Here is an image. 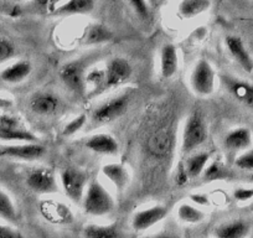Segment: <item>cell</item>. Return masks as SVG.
I'll return each instance as SVG.
<instances>
[{
    "mask_svg": "<svg viewBox=\"0 0 253 238\" xmlns=\"http://www.w3.org/2000/svg\"><path fill=\"white\" fill-rule=\"evenodd\" d=\"M31 70L33 67L29 61H18L3 70L0 74V79L8 83H19L31 74Z\"/></svg>",
    "mask_w": 253,
    "mask_h": 238,
    "instance_id": "cell-20",
    "label": "cell"
},
{
    "mask_svg": "<svg viewBox=\"0 0 253 238\" xmlns=\"http://www.w3.org/2000/svg\"><path fill=\"white\" fill-rule=\"evenodd\" d=\"M94 0H67L66 3L61 4L53 10V15L67 16L88 14L93 10Z\"/></svg>",
    "mask_w": 253,
    "mask_h": 238,
    "instance_id": "cell-19",
    "label": "cell"
},
{
    "mask_svg": "<svg viewBox=\"0 0 253 238\" xmlns=\"http://www.w3.org/2000/svg\"><path fill=\"white\" fill-rule=\"evenodd\" d=\"M251 208H252V211H253V203H252V206H251Z\"/></svg>",
    "mask_w": 253,
    "mask_h": 238,
    "instance_id": "cell-43",
    "label": "cell"
},
{
    "mask_svg": "<svg viewBox=\"0 0 253 238\" xmlns=\"http://www.w3.org/2000/svg\"><path fill=\"white\" fill-rule=\"evenodd\" d=\"M208 139V127L203 117L194 113L187 118L182 132L181 149L184 153H190L203 145Z\"/></svg>",
    "mask_w": 253,
    "mask_h": 238,
    "instance_id": "cell-3",
    "label": "cell"
},
{
    "mask_svg": "<svg viewBox=\"0 0 253 238\" xmlns=\"http://www.w3.org/2000/svg\"><path fill=\"white\" fill-rule=\"evenodd\" d=\"M177 217L186 223H199L204 221L205 213L201 210L196 208L195 206L189 205V203H182L177 208Z\"/></svg>",
    "mask_w": 253,
    "mask_h": 238,
    "instance_id": "cell-28",
    "label": "cell"
},
{
    "mask_svg": "<svg viewBox=\"0 0 253 238\" xmlns=\"http://www.w3.org/2000/svg\"><path fill=\"white\" fill-rule=\"evenodd\" d=\"M233 196L237 201H248L253 198V188L252 189H246L240 188L233 193Z\"/></svg>",
    "mask_w": 253,
    "mask_h": 238,
    "instance_id": "cell-36",
    "label": "cell"
},
{
    "mask_svg": "<svg viewBox=\"0 0 253 238\" xmlns=\"http://www.w3.org/2000/svg\"><path fill=\"white\" fill-rule=\"evenodd\" d=\"M26 185L30 188V190L38 194H55L58 191L55 175L47 167H39L29 172L26 177Z\"/></svg>",
    "mask_w": 253,
    "mask_h": 238,
    "instance_id": "cell-7",
    "label": "cell"
},
{
    "mask_svg": "<svg viewBox=\"0 0 253 238\" xmlns=\"http://www.w3.org/2000/svg\"><path fill=\"white\" fill-rule=\"evenodd\" d=\"M215 79L216 75L211 64L203 58L194 67L190 77V83L195 93L200 96H209L215 89Z\"/></svg>",
    "mask_w": 253,
    "mask_h": 238,
    "instance_id": "cell-5",
    "label": "cell"
},
{
    "mask_svg": "<svg viewBox=\"0 0 253 238\" xmlns=\"http://www.w3.org/2000/svg\"><path fill=\"white\" fill-rule=\"evenodd\" d=\"M210 0H181L177 6V13L181 18L191 19L210 9Z\"/></svg>",
    "mask_w": 253,
    "mask_h": 238,
    "instance_id": "cell-22",
    "label": "cell"
},
{
    "mask_svg": "<svg viewBox=\"0 0 253 238\" xmlns=\"http://www.w3.org/2000/svg\"><path fill=\"white\" fill-rule=\"evenodd\" d=\"M235 165L238 169L253 171V150H250V152H246L242 155H240L236 159Z\"/></svg>",
    "mask_w": 253,
    "mask_h": 238,
    "instance_id": "cell-33",
    "label": "cell"
},
{
    "mask_svg": "<svg viewBox=\"0 0 253 238\" xmlns=\"http://www.w3.org/2000/svg\"><path fill=\"white\" fill-rule=\"evenodd\" d=\"M102 172L119 191H123L129 183V171L122 164L112 162L104 165Z\"/></svg>",
    "mask_w": 253,
    "mask_h": 238,
    "instance_id": "cell-17",
    "label": "cell"
},
{
    "mask_svg": "<svg viewBox=\"0 0 253 238\" xmlns=\"http://www.w3.org/2000/svg\"><path fill=\"white\" fill-rule=\"evenodd\" d=\"M167 216V210L163 206H153V207L142 210L133 216L132 227L135 231H147Z\"/></svg>",
    "mask_w": 253,
    "mask_h": 238,
    "instance_id": "cell-13",
    "label": "cell"
},
{
    "mask_svg": "<svg viewBox=\"0 0 253 238\" xmlns=\"http://www.w3.org/2000/svg\"><path fill=\"white\" fill-rule=\"evenodd\" d=\"M86 147L92 152L103 155H114L119 152V145L117 140L106 133L92 135L86 142Z\"/></svg>",
    "mask_w": 253,
    "mask_h": 238,
    "instance_id": "cell-15",
    "label": "cell"
},
{
    "mask_svg": "<svg viewBox=\"0 0 253 238\" xmlns=\"http://www.w3.org/2000/svg\"><path fill=\"white\" fill-rule=\"evenodd\" d=\"M15 55V46L10 40L0 38V62L8 61Z\"/></svg>",
    "mask_w": 253,
    "mask_h": 238,
    "instance_id": "cell-31",
    "label": "cell"
},
{
    "mask_svg": "<svg viewBox=\"0 0 253 238\" xmlns=\"http://www.w3.org/2000/svg\"><path fill=\"white\" fill-rule=\"evenodd\" d=\"M252 143V134L247 128H236L225 137V147L230 150H242Z\"/></svg>",
    "mask_w": 253,
    "mask_h": 238,
    "instance_id": "cell-21",
    "label": "cell"
},
{
    "mask_svg": "<svg viewBox=\"0 0 253 238\" xmlns=\"http://www.w3.org/2000/svg\"><path fill=\"white\" fill-rule=\"evenodd\" d=\"M226 46H227L232 57L235 58L237 64L246 72H248V74L253 72V60L250 53H248L245 43L240 38H237V36H227L226 38Z\"/></svg>",
    "mask_w": 253,
    "mask_h": 238,
    "instance_id": "cell-14",
    "label": "cell"
},
{
    "mask_svg": "<svg viewBox=\"0 0 253 238\" xmlns=\"http://www.w3.org/2000/svg\"><path fill=\"white\" fill-rule=\"evenodd\" d=\"M189 180V175H187L186 169H185V165H180L179 169L176 172V184L177 185H184Z\"/></svg>",
    "mask_w": 253,
    "mask_h": 238,
    "instance_id": "cell-38",
    "label": "cell"
},
{
    "mask_svg": "<svg viewBox=\"0 0 253 238\" xmlns=\"http://www.w3.org/2000/svg\"><path fill=\"white\" fill-rule=\"evenodd\" d=\"M112 38H113V34L109 29L101 24H93L86 29L84 40L86 45H97V43L109 41Z\"/></svg>",
    "mask_w": 253,
    "mask_h": 238,
    "instance_id": "cell-25",
    "label": "cell"
},
{
    "mask_svg": "<svg viewBox=\"0 0 253 238\" xmlns=\"http://www.w3.org/2000/svg\"><path fill=\"white\" fill-rule=\"evenodd\" d=\"M61 185L63 193L72 202L81 203L86 193V186L88 183V176L84 171L74 167L63 169L60 174Z\"/></svg>",
    "mask_w": 253,
    "mask_h": 238,
    "instance_id": "cell-4",
    "label": "cell"
},
{
    "mask_svg": "<svg viewBox=\"0 0 253 238\" xmlns=\"http://www.w3.org/2000/svg\"><path fill=\"white\" fill-rule=\"evenodd\" d=\"M159 1H167V0H159Z\"/></svg>",
    "mask_w": 253,
    "mask_h": 238,
    "instance_id": "cell-41",
    "label": "cell"
},
{
    "mask_svg": "<svg viewBox=\"0 0 253 238\" xmlns=\"http://www.w3.org/2000/svg\"><path fill=\"white\" fill-rule=\"evenodd\" d=\"M60 77L71 91L82 93L86 89V72L82 61H72L63 65L60 70Z\"/></svg>",
    "mask_w": 253,
    "mask_h": 238,
    "instance_id": "cell-9",
    "label": "cell"
},
{
    "mask_svg": "<svg viewBox=\"0 0 253 238\" xmlns=\"http://www.w3.org/2000/svg\"><path fill=\"white\" fill-rule=\"evenodd\" d=\"M160 71L164 79H170L177 71V51L171 43H167L160 52Z\"/></svg>",
    "mask_w": 253,
    "mask_h": 238,
    "instance_id": "cell-18",
    "label": "cell"
},
{
    "mask_svg": "<svg viewBox=\"0 0 253 238\" xmlns=\"http://www.w3.org/2000/svg\"><path fill=\"white\" fill-rule=\"evenodd\" d=\"M84 236L88 238H116L121 236L117 225H88L84 228Z\"/></svg>",
    "mask_w": 253,
    "mask_h": 238,
    "instance_id": "cell-26",
    "label": "cell"
},
{
    "mask_svg": "<svg viewBox=\"0 0 253 238\" xmlns=\"http://www.w3.org/2000/svg\"><path fill=\"white\" fill-rule=\"evenodd\" d=\"M130 4H132V6H133V9L135 10V13L139 14V15L143 16V18L148 16L147 0H130Z\"/></svg>",
    "mask_w": 253,
    "mask_h": 238,
    "instance_id": "cell-35",
    "label": "cell"
},
{
    "mask_svg": "<svg viewBox=\"0 0 253 238\" xmlns=\"http://www.w3.org/2000/svg\"><path fill=\"white\" fill-rule=\"evenodd\" d=\"M248 233V225L243 221H232L216 228L215 236L220 238H241Z\"/></svg>",
    "mask_w": 253,
    "mask_h": 238,
    "instance_id": "cell-23",
    "label": "cell"
},
{
    "mask_svg": "<svg viewBox=\"0 0 253 238\" xmlns=\"http://www.w3.org/2000/svg\"><path fill=\"white\" fill-rule=\"evenodd\" d=\"M222 83L226 89L235 97L237 101L253 109V84L242 81L240 79H235L231 76H222Z\"/></svg>",
    "mask_w": 253,
    "mask_h": 238,
    "instance_id": "cell-12",
    "label": "cell"
},
{
    "mask_svg": "<svg viewBox=\"0 0 253 238\" xmlns=\"http://www.w3.org/2000/svg\"><path fill=\"white\" fill-rule=\"evenodd\" d=\"M104 72H106L107 88H113L129 81L133 69L126 58L114 57L109 60Z\"/></svg>",
    "mask_w": 253,
    "mask_h": 238,
    "instance_id": "cell-8",
    "label": "cell"
},
{
    "mask_svg": "<svg viewBox=\"0 0 253 238\" xmlns=\"http://www.w3.org/2000/svg\"><path fill=\"white\" fill-rule=\"evenodd\" d=\"M158 1H159V0H148V3H149L150 5H153V6H154V5H157V4H158Z\"/></svg>",
    "mask_w": 253,
    "mask_h": 238,
    "instance_id": "cell-40",
    "label": "cell"
},
{
    "mask_svg": "<svg viewBox=\"0 0 253 238\" xmlns=\"http://www.w3.org/2000/svg\"><path fill=\"white\" fill-rule=\"evenodd\" d=\"M38 138L24 129L15 117L1 116L0 117V140L5 142H36Z\"/></svg>",
    "mask_w": 253,
    "mask_h": 238,
    "instance_id": "cell-6",
    "label": "cell"
},
{
    "mask_svg": "<svg viewBox=\"0 0 253 238\" xmlns=\"http://www.w3.org/2000/svg\"><path fill=\"white\" fill-rule=\"evenodd\" d=\"M40 212L45 217V220L55 225H69L74 221L71 210L65 203L58 202V201L48 200L41 202Z\"/></svg>",
    "mask_w": 253,
    "mask_h": 238,
    "instance_id": "cell-11",
    "label": "cell"
},
{
    "mask_svg": "<svg viewBox=\"0 0 253 238\" xmlns=\"http://www.w3.org/2000/svg\"><path fill=\"white\" fill-rule=\"evenodd\" d=\"M227 175L226 169L220 164V162H212L210 166L206 167L204 170V177L205 180L208 181H213V180H221Z\"/></svg>",
    "mask_w": 253,
    "mask_h": 238,
    "instance_id": "cell-30",
    "label": "cell"
},
{
    "mask_svg": "<svg viewBox=\"0 0 253 238\" xmlns=\"http://www.w3.org/2000/svg\"><path fill=\"white\" fill-rule=\"evenodd\" d=\"M15 1H23V0H15Z\"/></svg>",
    "mask_w": 253,
    "mask_h": 238,
    "instance_id": "cell-42",
    "label": "cell"
},
{
    "mask_svg": "<svg viewBox=\"0 0 253 238\" xmlns=\"http://www.w3.org/2000/svg\"><path fill=\"white\" fill-rule=\"evenodd\" d=\"M62 1L63 0H34V4H35L36 8L52 14L53 10L58 6V4H61Z\"/></svg>",
    "mask_w": 253,
    "mask_h": 238,
    "instance_id": "cell-34",
    "label": "cell"
},
{
    "mask_svg": "<svg viewBox=\"0 0 253 238\" xmlns=\"http://www.w3.org/2000/svg\"><path fill=\"white\" fill-rule=\"evenodd\" d=\"M46 149L43 145L38 144L35 142H25L24 144L8 145L0 150V155L13 159L25 160V161H33L38 160L45 154Z\"/></svg>",
    "mask_w": 253,
    "mask_h": 238,
    "instance_id": "cell-10",
    "label": "cell"
},
{
    "mask_svg": "<svg viewBox=\"0 0 253 238\" xmlns=\"http://www.w3.org/2000/svg\"><path fill=\"white\" fill-rule=\"evenodd\" d=\"M86 119L87 117L84 116V114H81V116H79L77 118L72 119L71 122H70L69 124L65 127V129H63V135H65V137H70V135H74L75 133L79 132V130L84 127V123H86Z\"/></svg>",
    "mask_w": 253,
    "mask_h": 238,
    "instance_id": "cell-32",
    "label": "cell"
},
{
    "mask_svg": "<svg viewBox=\"0 0 253 238\" xmlns=\"http://www.w3.org/2000/svg\"><path fill=\"white\" fill-rule=\"evenodd\" d=\"M0 218L9 221V222H15L16 221V210L11 201L10 196L0 190Z\"/></svg>",
    "mask_w": 253,
    "mask_h": 238,
    "instance_id": "cell-29",
    "label": "cell"
},
{
    "mask_svg": "<svg viewBox=\"0 0 253 238\" xmlns=\"http://www.w3.org/2000/svg\"><path fill=\"white\" fill-rule=\"evenodd\" d=\"M129 94L123 93L103 102L92 112L91 120L94 124H107L113 122L122 114L126 113L129 104Z\"/></svg>",
    "mask_w": 253,
    "mask_h": 238,
    "instance_id": "cell-2",
    "label": "cell"
},
{
    "mask_svg": "<svg viewBox=\"0 0 253 238\" xmlns=\"http://www.w3.org/2000/svg\"><path fill=\"white\" fill-rule=\"evenodd\" d=\"M114 200L111 194L104 189V186L97 180L89 183L84 198L82 207L89 216H106L111 213L114 208Z\"/></svg>",
    "mask_w": 253,
    "mask_h": 238,
    "instance_id": "cell-1",
    "label": "cell"
},
{
    "mask_svg": "<svg viewBox=\"0 0 253 238\" xmlns=\"http://www.w3.org/2000/svg\"><path fill=\"white\" fill-rule=\"evenodd\" d=\"M20 237V233L16 232L13 228L8 227V226L0 225V238H16Z\"/></svg>",
    "mask_w": 253,
    "mask_h": 238,
    "instance_id": "cell-37",
    "label": "cell"
},
{
    "mask_svg": "<svg viewBox=\"0 0 253 238\" xmlns=\"http://www.w3.org/2000/svg\"><path fill=\"white\" fill-rule=\"evenodd\" d=\"M191 198H193V201L201 203V205H208L209 203L208 196L206 195H191Z\"/></svg>",
    "mask_w": 253,
    "mask_h": 238,
    "instance_id": "cell-39",
    "label": "cell"
},
{
    "mask_svg": "<svg viewBox=\"0 0 253 238\" xmlns=\"http://www.w3.org/2000/svg\"><path fill=\"white\" fill-rule=\"evenodd\" d=\"M86 88L89 87V96L94 97L107 89L106 72L101 69H93L86 74Z\"/></svg>",
    "mask_w": 253,
    "mask_h": 238,
    "instance_id": "cell-24",
    "label": "cell"
},
{
    "mask_svg": "<svg viewBox=\"0 0 253 238\" xmlns=\"http://www.w3.org/2000/svg\"><path fill=\"white\" fill-rule=\"evenodd\" d=\"M30 108L34 113L40 116H48L57 111L58 98L48 92H39L30 99Z\"/></svg>",
    "mask_w": 253,
    "mask_h": 238,
    "instance_id": "cell-16",
    "label": "cell"
},
{
    "mask_svg": "<svg viewBox=\"0 0 253 238\" xmlns=\"http://www.w3.org/2000/svg\"><path fill=\"white\" fill-rule=\"evenodd\" d=\"M209 159H210V155L208 153H198L196 155L190 157L185 162V169H186L189 177L195 179V177L200 176L205 170Z\"/></svg>",
    "mask_w": 253,
    "mask_h": 238,
    "instance_id": "cell-27",
    "label": "cell"
}]
</instances>
